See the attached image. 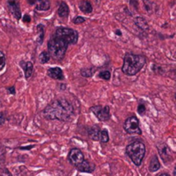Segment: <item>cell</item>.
<instances>
[{
	"instance_id": "cell-19",
	"label": "cell",
	"mask_w": 176,
	"mask_h": 176,
	"mask_svg": "<svg viewBox=\"0 0 176 176\" xmlns=\"http://www.w3.org/2000/svg\"><path fill=\"white\" fill-rule=\"evenodd\" d=\"M38 33H39V37H38V44L41 45L42 42L44 41V37H45V27L43 24H38L36 27Z\"/></svg>"
},
{
	"instance_id": "cell-35",
	"label": "cell",
	"mask_w": 176,
	"mask_h": 176,
	"mask_svg": "<svg viewBox=\"0 0 176 176\" xmlns=\"http://www.w3.org/2000/svg\"><path fill=\"white\" fill-rule=\"evenodd\" d=\"M27 2L29 5H34L36 3V0H27Z\"/></svg>"
},
{
	"instance_id": "cell-8",
	"label": "cell",
	"mask_w": 176,
	"mask_h": 176,
	"mask_svg": "<svg viewBox=\"0 0 176 176\" xmlns=\"http://www.w3.org/2000/svg\"><path fill=\"white\" fill-rule=\"evenodd\" d=\"M8 7L10 11L11 12L13 17L17 20H20L22 18V10H21L20 3L18 0H7Z\"/></svg>"
},
{
	"instance_id": "cell-11",
	"label": "cell",
	"mask_w": 176,
	"mask_h": 176,
	"mask_svg": "<svg viewBox=\"0 0 176 176\" xmlns=\"http://www.w3.org/2000/svg\"><path fill=\"white\" fill-rule=\"evenodd\" d=\"M20 66H22V70L24 71L25 78L29 79L30 77H32L34 70V65L30 61H22L20 63Z\"/></svg>"
},
{
	"instance_id": "cell-34",
	"label": "cell",
	"mask_w": 176,
	"mask_h": 176,
	"mask_svg": "<svg viewBox=\"0 0 176 176\" xmlns=\"http://www.w3.org/2000/svg\"><path fill=\"white\" fill-rule=\"evenodd\" d=\"M114 34L116 35H118V36H122V32H121V30H119V29H116Z\"/></svg>"
},
{
	"instance_id": "cell-18",
	"label": "cell",
	"mask_w": 176,
	"mask_h": 176,
	"mask_svg": "<svg viewBox=\"0 0 176 176\" xmlns=\"http://www.w3.org/2000/svg\"><path fill=\"white\" fill-rule=\"evenodd\" d=\"M160 168H161V164H160L158 157L156 155H154V156H152L150 165H149V170L150 172H156Z\"/></svg>"
},
{
	"instance_id": "cell-29",
	"label": "cell",
	"mask_w": 176,
	"mask_h": 176,
	"mask_svg": "<svg viewBox=\"0 0 176 176\" xmlns=\"http://www.w3.org/2000/svg\"><path fill=\"white\" fill-rule=\"evenodd\" d=\"M22 21H23V22H31V17L29 16V14H25L24 16L22 17Z\"/></svg>"
},
{
	"instance_id": "cell-16",
	"label": "cell",
	"mask_w": 176,
	"mask_h": 176,
	"mask_svg": "<svg viewBox=\"0 0 176 176\" xmlns=\"http://www.w3.org/2000/svg\"><path fill=\"white\" fill-rule=\"evenodd\" d=\"M100 131H101V129H100V127L98 126H90L88 129V136H89L90 139L94 140V141H98Z\"/></svg>"
},
{
	"instance_id": "cell-3",
	"label": "cell",
	"mask_w": 176,
	"mask_h": 176,
	"mask_svg": "<svg viewBox=\"0 0 176 176\" xmlns=\"http://www.w3.org/2000/svg\"><path fill=\"white\" fill-rule=\"evenodd\" d=\"M146 63V58L143 55L126 53L124 57V64L122 71L127 76H135L143 69Z\"/></svg>"
},
{
	"instance_id": "cell-33",
	"label": "cell",
	"mask_w": 176,
	"mask_h": 176,
	"mask_svg": "<svg viewBox=\"0 0 176 176\" xmlns=\"http://www.w3.org/2000/svg\"><path fill=\"white\" fill-rule=\"evenodd\" d=\"M3 115H4L3 113H0V125H2V124L4 122V120H5V119H4V117Z\"/></svg>"
},
{
	"instance_id": "cell-36",
	"label": "cell",
	"mask_w": 176,
	"mask_h": 176,
	"mask_svg": "<svg viewBox=\"0 0 176 176\" xmlns=\"http://www.w3.org/2000/svg\"><path fill=\"white\" fill-rule=\"evenodd\" d=\"M160 176H170V175H169V174H165V173H164V174H161Z\"/></svg>"
},
{
	"instance_id": "cell-9",
	"label": "cell",
	"mask_w": 176,
	"mask_h": 176,
	"mask_svg": "<svg viewBox=\"0 0 176 176\" xmlns=\"http://www.w3.org/2000/svg\"><path fill=\"white\" fill-rule=\"evenodd\" d=\"M47 75L51 78H53L54 80H58V81H63L65 79L64 72L61 68H59V67L49 68L47 70Z\"/></svg>"
},
{
	"instance_id": "cell-30",
	"label": "cell",
	"mask_w": 176,
	"mask_h": 176,
	"mask_svg": "<svg viewBox=\"0 0 176 176\" xmlns=\"http://www.w3.org/2000/svg\"><path fill=\"white\" fill-rule=\"evenodd\" d=\"M0 176H12V174H11V173L9 171L8 169H4L3 170V172H2V174H1V175Z\"/></svg>"
},
{
	"instance_id": "cell-13",
	"label": "cell",
	"mask_w": 176,
	"mask_h": 176,
	"mask_svg": "<svg viewBox=\"0 0 176 176\" xmlns=\"http://www.w3.org/2000/svg\"><path fill=\"white\" fill-rule=\"evenodd\" d=\"M78 8L85 14H90L93 11V6L89 0H81L78 4Z\"/></svg>"
},
{
	"instance_id": "cell-10",
	"label": "cell",
	"mask_w": 176,
	"mask_h": 176,
	"mask_svg": "<svg viewBox=\"0 0 176 176\" xmlns=\"http://www.w3.org/2000/svg\"><path fill=\"white\" fill-rule=\"evenodd\" d=\"M76 168L80 172L91 173L94 170V164L91 163L90 161L84 159L82 161V162H81Z\"/></svg>"
},
{
	"instance_id": "cell-12",
	"label": "cell",
	"mask_w": 176,
	"mask_h": 176,
	"mask_svg": "<svg viewBox=\"0 0 176 176\" xmlns=\"http://www.w3.org/2000/svg\"><path fill=\"white\" fill-rule=\"evenodd\" d=\"M157 148H158V151H159L160 156H161L162 159L165 162H166V158H168V159L169 160V158L172 157V156H170V154H171V150L167 146V144L162 143L161 145H158Z\"/></svg>"
},
{
	"instance_id": "cell-23",
	"label": "cell",
	"mask_w": 176,
	"mask_h": 176,
	"mask_svg": "<svg viewBox=\"0 0 176 176\" xmlns=\"http://www.w3.org/2000/svg\"><path fill=\"white\" fill-rule=\"evenodd\" d=\"M143 6H144V9L146 10V11L148 13H152L153 10H154V8H155V4L150 2V0H143Z\"/></svg>"
},
{
	"instance_id": "cell-20",
	"label": "cell",
	"mask_w": 176,
	"mask_h": 176,
	"mask_svg": "<svg viewBox=\"0 0 176 176\" xmlns=\"http://www.w3.org/2000/svg\"><path fill=\"white\" fill-rule=\"evenodd\" d=\"M95 71H96L95 67H90V68H82V70H80V73L83 78H90L93 76V74Z\"/></svg>"
},
{
	"instance_id": "cell-1",
	"label": "cell",
	"mask_w": 176,
	"mask_h": 176,
	"mask_svg": "<svg viewBox=\"0 0 176 176\" xmlns=\"http://www.w3.org/2000/svg\"><path fill=\"white\" fill-rule=\"evenodd\" d=\"M77 30L68 27H58L47 43V52L51 58L60 61L66 56L68 46L78 43Z\"/></svg>"
},
{
	"instance_id": "cell-21",
	"label": "cell",
	"mask_w": 176,
	"mask_h": 176,
	"mask_svg": "<svg viewBox=\"0 0 176 176\" xmlns=\"http://www.w3.org/2000/svg\"><path fill=\"white\" fill-rule=\"evenodd\" d=\"M101 143H106L109 141V134H108V131L106 129H102V131H100V134H99V139Z\"/></svg>"
},
{
	"instance_id": "cell-22",
	"label": "cell",
	"mask_w": 176,
	"mask_h": 176,
	"mask_svg": "<svg viewBox=\"0 0 176 176\" xmlns=\"http://www.w3.org/2000/svg\"><path fill=\"white\" fill-rule=\"evenodd\" d=\"M50 58H51V56H50V54L47 51H43L39 55V60L41 62V64H43V65L46 64L49 61Z\"/></svg>"
},
{
	"instance_id": "cell-17",
	"label": "cell",
	"mask_w": 176,
	"mask_h": 176,
	"mask_svg": "<svg viewBox=\"0 0 176 176\" xmlns=\"http://www.w3.org/2000/svg\"><path fill=\"white\" fill-rule=\"evenodd\" d=\"M134 23L138 28V29H142L143 31H147L150 29L149 24H148L147 21L145 20L143 17H137L134 19Z\"/></svg>"
},
{
	"instance_id": "cell-25",
	"label": "cell",
	"mask_w": 176,
	"mask_h": 176,
	"mask_svg": "<svg viewBox=\"0 0 176 176\" xmlns=\"http://www.w3.org/2000/svg\"><path fill=\"white\" fill-rule=\"evenodd\" d=\"M6 64V58H5V54L3 52L0 51V71L3 70Z\"/></svg>"
},
{
	"instance_id": "cell-2",
	"label": "cell",
	"mask_w": 176,
	"mask_h": 176,
	"mask_svg": "<svg viewBox=\"0 0 176 176\" xmlns=\"http://www.w3.org/2000/svg\"><path fill=\"white\" fill-rule=\"evenodd\" d=\"M73 106L66 99L54 100L42 111L44 118L48 120L68 121L73 116Z\"/></svg>"
},
{
	"instance_id": "cell-15",
	"label": "cell",
	"mask_w": 176,
	"mask_h": 176,
	"mask_svg": "<svg viewBox=\"0 0 176 176\" xmlns=\"http://www.w3.org/2000/svg\"><path fill=\"white\" fill-rule=\"evenodd\" d=\"M35 4V10L38 11H46L51 8L49 0H36Z\"/></svg>"
},
{
	"instance_id": "cell-32",
	"label": "cell",
	"mask_w": 176,
	"mask_h": 176,
	"mask_svg": "<svg viewBox=\"0 0 176 176\" xmlns=\"http://www.w3.org/2000/svg\"><path fill=\"white\" fill-rule=\"evenodd\" d=\"M34 147V145H29V146H25V147H20L21 150H31L32 148Z\"/></svg>"
},
{
	"instance_id": "cell-28",
	"label": "cell",
	"mask_w": 176,
	"mask_h": 176,
	"mask_svg": "<svg viewBox=\"0 0 176 176\" xmlns=\"http://www.w3.org/2000/svg\"><path fill=\"white\" fill-rule=\"evenodd\" d=\"M129 2H130V5L135 9L136 10H138V0H129Z\"/></svg>"
},
{
	"instance_id": "cell-5",
	"label": "cell",
	"mask_w": 176,
	"mask_h": 176,
	"mask_svg": "<svg viewBox=\"0 0 176 176\" xmlns=\"http://www.w3.org/2000/svg\"><path fill=\"white\" fill-rule=\"evenodd\" d=\"M124 129L128 134L131 135H141L142 130L140 129L139 120L136 116H131L127 118L124 123Z\"/></svg>"
},
{
	"instance_id": "cell-24",
	"label": "cell",
	"mask_w": 176,
	"mask_h": 176,
	"mask_svg": "<svg viewBox=\"0 0 176 176\" xmlns=\"http://www.w3.org/2000/svg\"><path fill=\"white\" fill-rule=\"evenodd\" d=\"M99 78H101L103 80H106L108 81L110 80L111 78V73L109 70H102L100 73H99Z\"/></svg>"
},
{
	"instance_id": "cell-37",
	"label": "cell",
	"mask_w": 176,
	"mask_h": 176,
	"mask_svg": "<svg viewBox=\"0 0 176 176\" xmlns=\"http://www.w3.org/2000/svg\"><path fill=\"white\" fill-rule=\"evenodd\" d=\"M94 1H95V3H96V4H99L100 3H101V1H102V0H94Z\"/></svg>"
},
{
	"instance_id": "cell-26",
	"label": "cell",
	"mask_w": 176,
	"mask_h": 176,
	"mask_svg": "<svg viewBox=\"0 0 176 176\" xmlns=\"http://www.w3.org/2000/svg\"><path fill=\"white\" fill-rule=\"evenodd\" d=\"M85 21H86V18H85V17L78 16V17H76L75 18H74L73 20H72V22H73L74 24L79 25V24H82V23H83Z\"/></svg>"
},
{
	"instance_id": "cell-6",
	"label": "cell",
	"mask_w": 176,
	"mask_h": 176,
	"mask_svg": "<svg viewBox=\"0 0 176 176\" xmlns=\"http://www.w3.org/2000/svg\"><path fill=\"white\" fill-rule=\"evenodd\" d=\"M90 112L93 113L100 121H107L111 118L110 107L108 106L95 105L90 107Z\"/></svg>"
},
{
	"instance_id": "cell-27",
	"label": "cell",
	"mask_w": 176,
	"mask_h": 176,
	"mask_svg": "<svg viewBox=\"0 0 176 176\" xmlns=\"http://www.w3.org/2000/svg\"><path fill=\"white\" fill-rule=\"evenodd\" d=\"M138 112L140 115H144L145 113H146V106H145V104L143 102H141L138 104Z\"/></svg>"
},
{
	"instance_id": "cell-4",
	"label": "cell",
	"mask_w": 176,
	"mask_h": 176,
	"mask_svg": "<svg viewBox=\"0 0 176 176\" xmlns=\"http://www.w3.org/2000/svg\"><path fill=\"white\" fill-rule=\"evenodd\" d=\"M146 148L143 142L135 141L126 146V154L136 166H140L144 156Z\"/></svg>"
},
{
	"instance_id": "cell-14",
	"label": "cell",
	"mask_w": 176,
	"mask_h": 176,
	"mask_svg": "<svg viewBox=\"0 0 176 176\" xmlns=\"http://www.w3.org/2000/svg\"><path fill=\"white\" fill-rule=\"evenodd\" d=\"M70 14V8L68 6V4L66 2H61L59 4V7L58 9V16L61 18H66L68 17Z\"/></svg>"
},
{
	"instance_id": "cell-31",
	"label": "cell",
	"mask_w": 176,
	"mask_h": 176,
	"mask_svg": "<svg viewBox=\"0 0 176 176\" xmlns=\"http://www.w3.org/2000/svg\"><path fill=\"white\" fill-rule=\"evenodd\" d=\"M7 90H8V92L10 94H16V89H15V86H12V87H9L7 88Z\"/></svg>"
},
{
	"instance_id": "cell-7",
	"label": "cell",
	"mask_w": 176,
	"mask_h": 176,
	"mask_svg": "<svg viewBox=\"0 0 176 176\" xmlns=\"http://www.w3.org/2000/svg\"><path fill=\"white\" fill-rule=\"evenodd\" d=\"M68 160L73 166L77 167L84 160L83 153L82 150H80L79 149H77V148L71 149L68 154Z\"/></svg>"
}]
</instances>
